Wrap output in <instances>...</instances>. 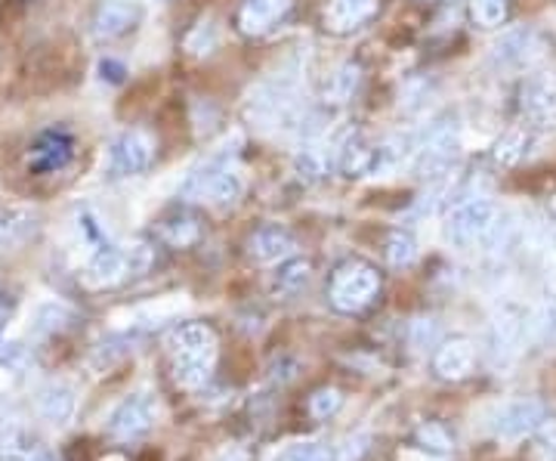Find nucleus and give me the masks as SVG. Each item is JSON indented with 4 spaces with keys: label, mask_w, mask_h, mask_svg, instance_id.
<instances>
[{
    "label": "nucleus",
    "mask_w": 556,
    "mask_h": 461,
    "mask_svg": "<svg viewBox=\"0 0 556 461\" xmlns=\"http://www.w3.org/2000/svg\"><path fill=\"white\" fill-rule=\"evenodd\" d=\"M167 353L174 382L186 390H199L217 362V332L204 322H182L167 335Z\"/></svg>",
    "instance_id": "1"
},
{
    "label": "nucleus",
    "mask_w": 556,
    "mask_h": 461,
    "mask_svg": "<svg viewBox=\"0 0 556 461\" xmlns=\"http://www.w3.org/2000/svg\"><path fill=\"white\" fill-rule=\"evenodd\" d=\"M244 192V177L241 171L229 161V155H214V159L201 161L199 167H192L186 174V180L179 186V196L192 201H204L214 208H232Z\"/></svg>",
    "instance_id": "2"
},
{
    "label": "nucleus",
    "mask_w": 556,
    "mask_h": 461,
    "mask_svg": "<svg viewBox=\"0 0 556 461\" xmlns=\"http://www.w3.org/2000/svg\"><path fill=\"white\" fill-rule=\"evenodd\" d=\"M380 273L365 261H346L340 263L338 270L331 273V282H328V301L338 313H362L368 310L371 303L378 301L380 295Z\"/></svg>",
    "instance_id": "3"
},
{
    "label": "nucleus",
    "mask_w": 556,
    "mask_h": 461,
    "mask_svg": "<svg viewBox=\"0 0 556 461\" xmlns=\"http://www.w3.org/2000/svg\"><path fill=\"white\" fill-rule=\"evenodd\" d=\"M457 152H460V140H457V130L452 124H439L430 130V137L417 146L415 152V174L424 177L427 183H445L452 167H455Z\"/></svg>",
    "instance_id": "4"
},
{
    "label": "nucleus",
    "mask_w": 556,
    "mask_h": 461,
    "mask_svg": "<svg viewBox=\"0 0 556 461\" xmlns=\"http://www.w3.org/2000/svg\"><path fill=\"white\" fill-rule=\"evenodd\" d=\"M155 155H159L155 134H149L146 127H130L109 146V171L112 177H137L152 167Z\"/></svg>",
    "instance_id": "5"
},
{
    "label": "nucleus",
    "mask_w": 556,
    "mask_h": 461,
    "mask_svg": "<svg viewBox=\"0 0 556 461\" xmlns=\"http://www.w3.org/2000/svg\"><path fill=\"white\" fill-rule=\"evenodd\" d=\"M497 221L495 201L489 199H467L457 204L448 214L445 223V236L455 248H473L477 241H485Z\"/></svg>",
    "instance_id": "6"
},
{
    "label": "nucleus",
    "mask_w": 556,
    "mask_h": 461,
    "mask_svg": "<svg viewBox=\"0 0 556 461\" xmlns=\"http://www.w3.org/2000/svg\"><path fill=\"white\" fill-rule=\"evenodd\" d=\"M155 415H159V409H155L152 397L130 394V397H124L112 409V415H109V434L115 440H139V437H146L155 427Z\"/></svg>",
    "instance_id": "7"
},
{
    "label": "nucleus",
    "mask_w": 556,
    "mask_h": 461,
    "mask_svg": "<svg viewBox=\"0 0 556 461\" xmlns=\"http://www.w3.org/2000/svg\"><path fill=\"white\" fill-rule=\"evenodd\" d=\"M519 115L529 127H554L556 124V80L529 78L519 90Z\"/></svg>",
    "instance_id": "8"
},
{
    "label": "nucleus",
    "mask_w": 556,
    "mask_h": 461,
    "mask_svg": "<svg viewBox=\"0 0 556 461\" xmlns=\"http://www.w3.org/2000/svg\"><path fill=\"white\" fill-rule=\"evenodd\" d=\"M544 424V406L538 400L507 402L495 415V437L501 440H522L526 434H535Z\"/></svg>",
    "instance_id": "9"
},
{
    "label": "nucleus",
    "mask_w": 556,
    "mask_h": 461,
    "mask_svg": "<svg viewBox=\"0 0 556 461\" xmlns=\"http://www.w3.org/2000/svg\"><path fill=\"white\" fill-rule=\"evenodd\" d=\"M130 276V263H127V248L118 245H100L93 251V258L84 266V282L90 288H112Z\"/></svg>",
    "instance_id": "10"
},
{
    "label": "nucleus",
    "mask_w": 556,
    "mask_h": 461,
    "mask_svg": "<svg viewBox=\"0 0 556 461\" xmlns=\"http://www.w3.org/2000/svg\"><path fill=\"white\" fill-rule=\"evenodd\" d=\"M541 57V40L532 28H514L492 47V60L497 68H526Z\"/></svg>",
    "instance_id": "11"
},
{
    "label": "nucleus",
    "mask_w": 556,
    "mask_h": 461,
    "mask_svg": "<svg viewBox=\"0 0 556 461\" xmlns=\"http://www.w3.org/2000/svg\"><path fill=\"white\" fill-rule=\"evenodd\" d=\"M473 365H477V347L467 338H452V341H442L433 353V372L442 382H464L473 375Z\"/></svg>",
    "instance_id": "12"
},
{
    "label": "nucleus",
    "mask_w": 556,
    "mask_h": 461,
    "mask_svg": "<svg viewBox=\"0 0 556 461\" xmlns=\"http://www.w3.org/2000/svg\"><path fill=\"white\" fill-rule=\"evenodd\" d=\"M248 254L257 263H281L285 258L298 254V239L281 223H266L248 239Z\"/></svg>",
    "instance_id": "13"
},
{
    "label": "nucleus",
    "mask_w": 556,
    "mask_h": 461,
    "mask_svg": "<svg viewBox=\"0 0 556 461\" xmlns=\"http://www.w3.org/2000/svg\"><path fill=\"white\" fill-rule=\"evenodd\" d=\"M294 0H244L239 10V28L248 38H260L273 32L278 22L291 13Z\"/></svg>",
    "instance_id": "14"
},
{
    "label": "nucleus",
    "mask_w": 556,
    "mask_h": 461,
    "mask_svg": "<svg viewBox=\"0 0 556 461\" xmlns=\"http://www.w3.org/2000/svg\"><path fill=\"white\" fill-rule=\"evenodd\" d=\"M139 7L130 0H102L93 16V35L102 40L124 38L139 22Z\"/></svg>",
    "instance_id": "15"
},
{
    "label": "nucleus",
    "mask_w": 556,
    "mask_h": 461,
    "mask_svg": "<svg viewBox=\"0 0 556 461\" xmlns=\"http://www.w3.org/2000/svg\"><path fill=\"white\" fill-rule=\"evenodd\" d=\"M338 167L346 174V177H365V174H378L380 171V146L362 137V134H353L346 137L343 146L338 149Z\"/></svg>",
    "instance_id": "16"
},
{
    "label": "nucleus",
    "mask_w": 556,
    "mask_h": 461,
    "mask_svg": "<svg viewBox=\"0 0 556 461\" xmlns=\"http://www.w3.org/2000/svg\"><path fill=\"white\" fill-rule=\"evenodd\" d=\"M378 13V0H328L325 7V28L334 35L356 32Z\"/></svg>",
    "instance_id": "17"
},
{
    "label": "nucleus",
    "mask_w": 556,
    "mask_h": 461,
    "mask_svg": "<svg viewBox=\"0 0 556 461\" xmlns=\"http://www.w3.org/2000/svg\"><path fill=\"white\" fill-rule=\"evenodd\" d=\"M38 229V211L28 204H0V251L28 241Z\"/></svg>",
    "instance_id": "18"
},
{
    "label": "nucleus",
    "mask_w": 556,
    "mask_h": 461,
    "mask_svg": "<svg viewBox=\"0 0 556 461\" xmlns=\"http://www.w3.org/2000/svg\"><path fill=\"white\" fill-rule=\"evenodd\" d=\"M75 409H78V397L68 384H47L38 394V415L53 427L72 422Z\"/></svg>",
    "instance_id": "19"
},
{
    "label": "nucleus",
    "mask_w": 556,
    "mask_h": 461,
    "mask_svg": "<svg viewBox=\"0 0 556 461\" xmlns=\"http://www.w3.org/2000/svg\"><path fill=\"white\" fill-rule=\"evenodd\" d=\"M309 279H313V261L300 258V254H291V258H285L276 266L269 288H273L276 298H294V295H300L309 285Z\"/></svg>",
    "instance_id": "20"
},
{
    "label": "nucleus",
    "mask_w": 556,
    "mask_h": 461,
    "mask_svg": "<svg viewBox=\"0 0 556 461\" xmlns=\"http://www.w3.org/2000/svg\"><path fill=\"white\" fill-rule=\"evenodd\" d=\"M72 159V140L65 137V134H56V130H50V134H43L38 142H35V149H31V155H28V164L40 171V174H50V171H60L65 167Z\"/></svg>",
    "instance_id": "21"
},
{
    "label": "nucleus",
    "mask_w": 556,
    "mask_h": 461,
    "mask_svg": "<svg viewBox=\"0 0 556 461\" xmlns=\"http://www.w3.org/2000/svg\"><path fill=\"white\" fill-rule=\"evenodd\" d=\"M159 239L167 245V248H192L204 239V226L195 214H170L159 223Z\"/></svg>",
    "instance_id": "22"
},
{
    "label": "nucleus",
    "mask_w": 556,
    "mask_h": 461,
    "mask_svg": "<svg viewBox=\"0 0 556 461\" xmlns=\"http://www.w3.org/2000/svg\"><path fill=\"white\" fill-rule=\"evenodd\" d=\"M358 84H362V65L358 62H343L325 84V102H331V105L350 102L358 90Z\"/></svg>",
    "instance_id": "23"
},
{
    "label": "nucleus",
    "mask_w": 556,
    "mask_h": 461,
    "mask_svg": "<svg viewBox=\"0 0 556 461\" xmlns=\"http://www.w3.org/2000/svg\"><path fill=\"white\" fill-rule=\"evenodd\" d=\"M529 146H532V127L522 124V127H514L510 134H504L495 146V164L501 167H514L519 161L529 155Z\"/></svg>",
    "instance_id": "24"
},
{
    "label": "nucleus",
    "mask_w": 556,
    "mask_h": 461,
    "mask_svg": "<svg viewBox=\"0 0 556 461\" xmlns=\"http://www.w3.org/2000/svg\"><path fill=\"white\" fill-rule=\"evenodd\" d=\"M415 446L430 456H448L455 452V434L442 422H424L415 431Z\"/></svg>",
    "instance_id": "25"
},
{
    "label": "nucleus",
    "mask_w": 556,
    "mask_h": 461,
    "mask_svg": "<svg viewBox=\"0 0 556 461\" xmlns=\"http://www.w3.org/2000/svg\"><path fill=\"white\" fill-rule=\"evenodd\" d=\"M383 258L390 266H396V270H405V266H412L417 261V241L412 233H405V229H393L387 241H383Z\"/></svg>",
    "instance_id": "26"
},
{
    "label": "nucleus",
    "mask_w": 556,
    "mask_h": 461,
    "mask_svg": "<svg viewBox=\"0 0 556 461\" xmlns=\"http://www.w3.org/2000/svg\"><path fill=\"white\" fill-rule=\"evenodd\" d=\"M510 16V0H470V20L479 28H501Z\"/></svg>",
    "instance_id": "27"
},
{
    "label": "nucleus",
    "mask_w": 556,
    "mask_h": 461,
    "mask_svg": "<svg viewBox=\"0 0 556 461\" xmlns=\"http://www.w3.org/2000/svg\"><path fill=\"white\" fill-rule=\"evenodd\" d=\"M276 461H338V449L325 443H294Z\"/></svg>",
    "instance_id": "28"
},
{
    "label": "nucleus",
    "mask_w": 556,
    "mask_h": 461,
    "mask_svg": "<svg viewBox=\"0 0 556 461\" xmlns=\"http://www.w3.org/2000/svg\"><path fill=\"white\" fill-rule=\"evenodd\" d=\"M340 406H343V394H340L338 387H318L316 394L306 400L309 415H313V419H318V422H328L331 415H338Z\"/></svg>",
    "instance_id": "29"
},
{
    "label": "nucleus",
    "mask_w": 556,
    "mask_h": 461,
    "mask_svg": "<svg viewBox=\"0 0 556 461\" xmlns=\"http://www.w3.org/2000/svg\"><path fill=\"white\" fill-rule=\"evenodd\" d=\"M294 171H298V177L303 183H316L318 177L325 174V159H321V152L313 149V146L300 149L298 155H294Z\"/></svg>",
    "instance_id": "30"
},
{
    "label": "nucleus",
    "mask_w": 556,
    "mask_h": 461,
    "mask_svg": "<svg viewBox=\"0 0 556 461\" xmlns=\"http://www.w3.org/2000/svg\"><path fill=\"white\" fill-rule=\"evenodd\" d=\"M439 344V322L437 320H415L412 322V347L427 350Z\"/></svg>",
    "instance_id": "31"
},
{
    "label": "nucleus",
    "mask_w": 556,
    "mask_h": 461,
    "mask_svg": "<svg viewBox=\"0 0 556 461\" xmlns=\"http://www.w3.org/2000/svg\"><path fill=\"white\" fill-rule=\"evenodd\" d=\"M127 263H130V276H142V273H149V270H152V263H155V251H152L146 241H137V245H130V248H127Z\"/></svg>",
    "instance_id": "32"
},
{
    "label": "nucleus",
    "mask_w": 556,
    "mask_h": 461,
    "mask_svg": "<svg viewBox=\"0 0 556 461\" xmlns=\"http://www.w3.org/2000/svg\"><path fill=\"white\" fill-rule=\"evenodd\" d=\"M65 320H68V310H65V307L47 303V307H40L38 332H60L62 325H65Z\"/></svg>",
    "instance_id": "33"
},
{
    "label": "nucleus",
    "mask_w": 556,
    "mask_h": 461,
    "mask_svg": "<svg viewBox=\"0 0 556 461\" xmlns=\"http://www.w3.org/2000/svg\"><path fill=\"white\" fill-rule=\"evenodd\" d=\"M7 461H56L53 459V452L50 449H43V446H13V449H7Z\"/></svg>",
    "instance_id": "34"
}]
</instances>
